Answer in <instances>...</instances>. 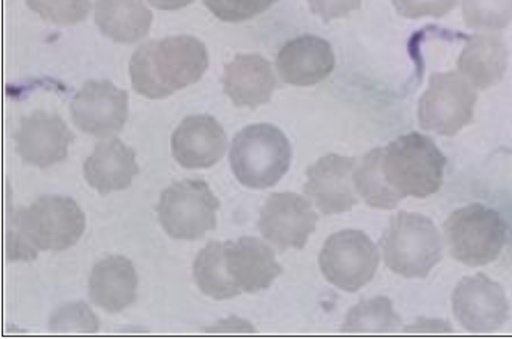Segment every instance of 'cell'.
I'll list each match as a JSON object with an SVG mask.
<instances>
[{
	"label": "cell",
	"instance_id": "d4e9b609",
	"mask_svg": "<svg viewBox=\"0 0 512 339\" xmlns=\"http://www.w3.org/2000/svg\"><path fill=\"white\" fill-rule=\"evenodd\" d=\"M462 10L471 28L499 29L512 21V0H463Z\"/></svg>",
	"mask_w": 512,
	"mask_h": 339
},
{
	"label": "cell",
	"instance_id": "83f0119b",
	"mask_svg": "<svg viewBox=\"0 0 512 339\" xmlns=\"http://www.w3.org/2000/svg\"><path fill=\"white\" fill-rule=\"evenodd\" d=\"M278 0H203L205 6L218 19L241 22L269 9Z\"/></svg>",
	"mask_w": 512,
	"mask_h": 339
},
{
	"label": "cell",
	"instance_id": "1f68e13d",
	"mask_svg": "<svg viewBox=\"0 0 512 339\" xmlns=\"http://www.w3.org/2000/svg\"><path fill=\"white\" fill-rule=\"evenodd\" d=\"M153 7L160 10H178L188 6L194 0H147Z\"/></svg>",
	"mask_w": 512,
	"mask_h": 339
},
{
	"label": "cell",
	"instance_id": "9c48e42d",
	"mask_svg": "<svg viewBox=\"0 0 512 339\" xmlns=\"http://www.w3.org/2000/svg\"><path fill=\"white\" fill-rule=\"evenodd\" d=\"M476 94L473 85L457 73L434 75L419 101L423 129L453 135L470 122Z\"/></svg>",
	"mask_w": 512,
	"mask_h": 339
},
{
	"label": "cell",
	"instance_id": "30bf717a",
	"mask_svg": "<svg viewBox=\"0 0 512 339\" xmlns=\"http://www.w3.org/2000/svg\"><path fill=\"white\" fill-rule=\"evenodd\" d=\"M74 124L84 133L108 137L119 132L128 117V93L107 80L86 82L70 103Z\"/></svg>",
	"mask_w": 512,
	"mask_h": 339
},
{
	"label": "cell",
	"instance_id": "4dcf8cb0",
	"mask_svg": "<svg viewBox=\"0 0 512 339\" xmlns=\"http://www.w3.org/2000/svg\"><path fill=\"white\" fill-rule=\"evenodd\" d=\"M253 326L237 317H229L227 319H223L219 321L216 325L208 329V332L213 333H227V332H241V333H251L253 332Z\"/></svg>",
	"mask_w": 512,
	"mask_h": 339
},
{
	"label": "cell",
	"instance_id": "7a4b0ae2",
	"mask_svg": "<svg viewBox=\"0 0 512 339\" xmlns=\"http://www.w3.org/2000/svg\"><path fill=\"white\" fill-rule=\"evenodd\" d=\"M208 67L205 45L190 35L149 41L133 53L129 73L133 89L150 98H165L197 82Z\"/></svg>",
	"mask_w": 512,
	"mask_h": 339
},
{
	"label": "cell",
	"instance_id": "8fae6325",
	"mask_svg": "<svg viewBox=\"0 0 512 339\" xmlns=\"http://www.w3.org/2000/svg\"><path fill=\"white\" fill-rule=\"evenodd\" d=\"M317 214L301 196L282 192L272 194L260 211L259 230L280 249L303 248L315 230Z\"/></svg>",
	"mask_w": 512,
	"mask_h": 339
},
{
	"label": "cell",
	"instance_id": "8992f818",
	"mask_svg": "<svg viewBox=\"0 0 512 339\" xmlns=\"http://www.w3.org/2000/svg\"><path fill=\"white\" fill-rule=\"evenodd\" d=\"M218 198L200 179L172 183L156 206L159 223L174 239L196 240L216 227Z\"/></svg>",
	"mask_w": 512,
	"mask_h": 339
},
{
	"label": "cell",
	"instance_id": "f1b7e54d",
	"mask_svg": "<svg viewBox=\"0 0 512 339\" xmlns=\"http://www.w3.org/2000/svg\"><path fill=\"white\" fill-rule=\"evenodd\" d=\"M457 0H393L396 11L406 18L440 17L449 12Z\"/></svg>",
	"mask_w": 512,
	"mask_h": 339
},
{
	"label": "cell",
	"instance_id": "603a6c76",
	"mask_svg": "<svg viewBox=\"0 0 512 339\" xmlns=\"http://www.w3.org/2000/svg\"><path fill=\"white\" fill-rule=\"evenodd\" d=\"M223 243L212 241L200 250L193 263V276L200 290L216 300L236 296L223 266Z\"/></svg>",
	"mask_w": 512,
	"mask_h": 339
},
{
	"label": "cell",
	"instance_id": "d6986e66",
	"mask_svg": "<svg viewBox=\"0 0 512 339\" xmlns=\"http://www.w3.org/2000/svg\"><path fill=\"white\" fill-rule=\"evenodd\" d=\"M87 183L101 194L129 187L138 173L135 152L118 138L99 142L83 164Z\"/></svg>",
	"mask_w": 512,
	"mask_h": 339
},
{
	"label": "cell",
	"instance_id": "277c9868",
	"mask_svg": "<svg viewBox=\"0 0 512 339\" xmlns=\"http://www.w3.org/2000/svg\"><path fill=\"white\" fill-rule=\"evenodd\" d=\"M230 165L244 186L263 189L275 185L287 172L291 146L283 132L267 123L246 126L231 145Z\"/></svg>",
	"mask_w": 512,
	"mask_h": 339
},
{
	"label": "cell",
	"instance_id": "4316f807",
	"mask_svg": "<svg viewBox=\"0 0 512 339\" xmlns=\"http://www.w3.org/2000/svg\"><path fill=\"white\" fill-rule=\"evenodd\" d=\"M50 327L56 332L94 333L98 330V321L84 302H73L54 313Z\"/></svg>",
	"mask_w": 512,
	"mask_h": 339
},
{
	"label": "cell",
	"instance_id": "3957f363",
	"mask_svg": "<svg viewBox=\"0 0 512 339\" xmlns=\"http://www.w3.org/2000/svg\"><path fill=\"white\" fill-rule=\"evenodd\" d=\"M86 219L70 197L45 195L15 212L8 232V258L27 261L39 251H62L82 236Z\"/></svg>",
	"mask_w": 512,
	"mask_h": 339
},
{
	"label": "cell",
	"instance_id": "ba28073f",
	"mask_svg": "<svg viewBox=\"0 0 512 339\" xmlns=\"http://www.w3.org/2000/svg\"><path fill=\"white\" fill-rule=\"evenodd\" d=\"M379 253L371 239L359 230L332 234L323 245L319 265L324 277L334 286L355 292L374 276Z\"/></svg>",
	"mask_w": 512,
	"mask_h": 339
},
{
	"label": "cell",
	"instance_id": "ac0fdd59",
	"mask_svg": "<svg viewBox=\"0 0 512 339\" xmlns=\"http://www.w3.org/2000/svg\"><path fill=\"white\" fill-rule=\"evenodd\" d=\"M223 89L237 106L256 107L269 101L276 87L270 63L258 54H239L225 65Z\"/></svg>",
	"mask_w": 512,
	"mask_h": 339
},
{
	"label": "cell",
	"instance_id": "4fadbf2b",
	"mask_svg": "<svg viewBox=\"0 0 512 339\" xmlns=\"http://www.w3.org/2000/svg\"><path fill=\"white\" fill-rule=\"evenodd\" d=\"M14 139L23 161L46 168L66 158L74 135L58 115L37 111L21 119Z\"/></svg>",
	"mask_w": 512,
	"mask_h": 339
},
{
	"label": "cell",
	"instance_id": "cb8c5ba5",
	"mask_svg": "<svg viewBox=\"0 0 512 339\" xmlns=\"http://www.w3.org/2000/svg\"><path fill=\"white\" fill-rule=\"evenodd\" d=\"M398 318L387 297L377 296L355 305L347 314L345 332H387L397 326Z\"/></svg>",
	"mask_w": 512,
	"mask_h": 339
},
{
	"label": "cell",
	"instance_id": "ffe728a7",
	"mask_svg": "<svg viewBox=\"0 0 512 339\" xmlns=\"http://www.w3.org/2000/svg\"><path fill=\"white\" fill-rule=\"evenodd\" d=\"M138 278L132 262L122 255L108 256L97 262L89 276L92 302L109 313H117L136 298Z\"/></svg>",
	"mask_w": 512,
	"mask_h": 339
},
{
	"label": "cell",
	"instance_id": "52a82bcc",
	"mask_svg": "<svg viewBox=\"0 0 512 339\" xmlns=\"http://www.w3.org/2000/svg\"><path fill=\"white\" fill-rule=\"evenodd\" d=\"M444 230L451 254L470 266L485 265L496 259L505 238L499 214L481 204L454 211Z\"/></svg>",
	"mask_w": 512,
	"mask_h": 339
},
{
	"label": "cell",
	"instance_id": "6da1fadb",
	"mask_svg": "<svg viewBox=\"0 0 512 339\" xmlns=\"http://www.w3.org/2000/svg\"><path fill=\"white\" fill-rule=\"evenodd\" d=\"M445 158L426 136L411 132L368 152L353 169L355 191L373 208L391 209L406 196L435 193Z\"/></svg>",
	"mask_w": 512,
	"mask_h": 339
},
{
	"label": "cell",
	"instance_id": "f546056e",
	"mask_svg": "<svg viewBox=\"0 0 512 339\" xmlns=\"http://www.w3.org/2000/svg\"><path fill=\"white\" fill-rule=\"evenodd\" d=\"M311 11L323 21L347 16L361 5V0H307Z\"/></svg>",
	"mask_w": 512,
	"mask_h": 339
},
{
	"label": "cell",
	"instance_id": "2e32d148",
	"mask_svg": "<svg viewBox=\"0 0 512 339\" xmlns=\"http://www.w3.org/2000/svg\"><path fill=\"white\" fill-rule=\"evenodd\" d=\"M354 166L353 158L328 154L309 167L304 190L322 213H342L357 202L353 190Z\"/></svg>",
	"mask_w": 512,
	"mask_h": 339
},
{
	"label": "cell",
	"instance_id": "44dd1931",
	"mask_svg": "<svg viewBox=\"0 0 512 339\" xmlns=\"http://www.w3.org/2000/svg\"><path fill=\"white\" fill-rule=\"evenodd\" d=\"M94 18L106 37L134 43L147 35L153 17L142 0H97Z\"/></svg>",
	"mask_w": 512,
	"mask_h": 339
},
{
	"label": "cell",
	"instance_id": "5b68a950",
	"mask_svg": "<svg viewBox=\"0 0 512 339\" xmlns=\"http://www.w3.org/2000/svg\"><path fill=\"white\" fill-rule=\"evenodd\" d=\"M386 265L406 278H423L441 257V238L433 222L420 214L399 212L382 240Z\"/></svg>",
	"mask_w": 512,
	"mask_h": 339
},
{
	"label": "cell",
	"instance_id": "9a60e30c",
	"mask_svg": "<svg viewBox=\"0 0 512 339\" xmlns=\"http://www.w3.org/2000/svg\"><path fill=\"white\" fill-rule=\"evenodd\" d=\"M226 149V136L220 123L206 114L186 117L174 130L171 151L187 169L208 168L217 163Z\"/></svg>",
	"mask_w": 512,
	"mask_h": 339
},
{
	"label": "cell",
	"instance_id": "7c38bea8",
	"mask_svg": "<svg viewBox=\"0 0 512 339\" xmlns=\"http://www.w3.org/2000/svg\"><path fill=\"white\" fill-rule=\"evenodd\" d=\"M222 258L226 277L237 295L268 288L282 272L273 251L254 237L224 242Z\"/></svg>",
	"mask_w": 512,
	"mask_h": 339
},
{
	"label": "cell",
	"instance_id": "7402d4cb",
	"mask_svg": "<svg viewBox=\"0 0 512 339\" xmlns=\"http://www.w3.org/2000/svg\"><path fill=\"white\" fill-rule=\"evenodd\" d=\"M506 65V49L500 38L483 35L473 38L464 48L459 68L473 85L487 88L498 82Z\"/></svg>",
	"mask_w": 512,
	"mask_h": 339
},
{
	"label": "cell",
	"instance_id": "484cf974",
	"mask_svg": "<svg viewBox=\"0 0 512 339\" xmlns=\"http://www.w3.org/2000/svg\"><path fill=\"white\" fill-rule=\"evenodd\" d=\"M31 10L56 25H73L86 18L90 0H26Z\"/></svg>",
	"mask_w": 512,
	"mask_h": 339
},
{
	"label": "cell",
	"instance_id": "e0dca14e",
	"mask_svg": "<svg viewBox=\"0 0 512 339\" xmlns=\"http://www.w3.org/2000/svg\"><path fill=\"white\" fill-rule=\"evenodd\" d=\"M335 64L331 45L315 35H302L287 41L276 59L281 79L295 86H310L330 75Z\"/></svg>",
	"mask_w": 512,
	"mask_h": 339
},
{
	"label": "cell",
	"instance_id": "5bb4252c",
	"mask_svg": "<svg viewBox=\"0 0 512 339\" xmlns=\"http://www.w3.org/2000/svg\"><path fill=\"white\" fill-rule=\"evenodd\" d=\"M457 320L468 330L488 332L502 325L507 302L502 288L484 275L464 278L453 296Z\"/></svg>",
	"mask_w": 512,
	"mask_h": 339
}]
</instances>
